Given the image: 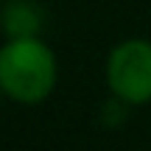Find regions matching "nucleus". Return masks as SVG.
I'll return each mask as SVG.
<instances>
[{
	"instance_id": "f257e3e1",
	"label": "nucleus",
	"mask_w": 151,
	"mask_h": 151,
	"mask_svg": "<svg viewBox=\"0 0 151 151\" xmlns=\"http://www.w3.org/2000/svg\"><path fill=\"white\" fill-rule=\"evenodd\" d=\"M56 56L39 37L9 39L0 50V87L11 101L37 106L56 87Z\"/></svg>"
},
{
	"instance_id": "f03ea898",
	"label": "nucleus",
	"mask_w": 151,
	"mask_h": 151,
	"mask_svg": "<svg viewBox=\"0 0 151 151\" xmlns=\"http://www.w3.org/2000/svg\"><path fill=\"white\" fill-rule=\"evenodd\" d=\"M106 87L120 104L143 106L151 101V42L126 39L106 56Z\"/></svg>"
},
{
	"instance_id": "7ed1b4c3",
	"label": "nucleus",
	"mask_w": 151,
	"mask_h": 151,
	"mask_svg": "<svg viewBox=\"0 0 151 151\" xmlns=\"http://www.w3.org/2000/svg\"><path fill=\"white\" fill-rule=\"evenodd\" d=\"M3 25L9 39L17 37H37L39 25H42V14H39V6L34 0H9L3 11Z\"/></svg>"
}]
</instances>
